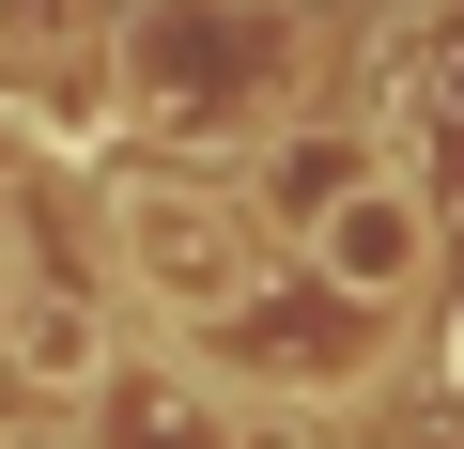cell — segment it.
Returning <instances> with one entry per match:
<instances>
[{"instance_id":"6da1fadb","label":"cell","mask_w":464,"mask_h":449,"mask_svg":"<svg viewBox=\"0 0 464 449\" xmlns=\"http://www.w3.org/2000/svg\"><path fill=\"white\" fill-rule=\"evenodd\" d=\"M109 249H124L140 310H155V326H186V341H217L232 310H264V217H248V201H217V186L140 171V186L109 201Z\"/></svg>"},{"instance_id":"7a4b0ae2","label":"cell","mask_w":464,"mask_h":449,"mask_svg":"<svg viewBox=\"0 0 464 449\" xmlns=\"http://www.w3.org/2000/svg\"><path fill=\"white\" fill-rule=\"evenodd\" d=\"M124 109L140 124H170V140H201V124H232V109H279V78H295V47H279V16H248V0H155V16L124 32Z\"/></svg>"},{"instance_id":"3957f363","label":"cell","mask_w":464,"mask_h":449,"mask_svg":"<svg viewBox=\"0 0 464 449\" xmlns=\"http://www.w3.org/2000/svg\"><path fill=\"white\" fill-rule=\"evenodd\" d=\"M310 279H325L341 310H372V326H387V310H418V295H433V201H418L402 171H372L325 233H310Z\"/></svg>"},{"instance_id":"277c9868","label":"cell","mask_w":464,"mask_h":449,"mask_svg":"<svg viewBox=\"0 0 464 449\" xmlns=\"http://www.w3.org/2000/svg\"><path fill=\"white\" fill-rule=\"evenodd\" d=\"M0 372L47 403H109V310L63 279H0Z\"/></svg>"},{"instance_id":"5b68a950","label":"cell","mask_w":464,"mask_h":449,"mask_svg":"<svg viewBox=\"0 0 464 449\" xmlns=\"http://www.w3.org/2000/svg\"><path fill=\"white\" fill-rule=\"evenodd\" d=\"M356 186H372V155H356V140H325V124H295V140H264V155H248V217H279L295 249L325 233Z\"/></svg>"},{"instance_id":"8992f818","label":"cell","mask_w":464,"mask_h":449,"mask_svg":"<svg viewBox=\"0 0 464 449\" xmlns=\"http://www.w3.org/2000/svg\"><path fill=\"white\" fill-rule=\"evenodd\" d=\"M109 449H248V418H232L201 372H109Z\"/></svg>"}]
</instances>
